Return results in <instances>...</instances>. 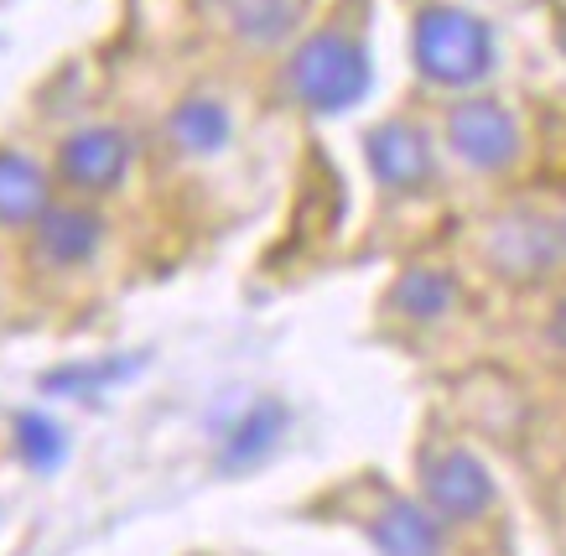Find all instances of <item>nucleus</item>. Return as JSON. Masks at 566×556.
<instances>
[{
	"label": "nucleus",
	"instance_id": "1",
	"mask_svg": "<svg viewBox=\"0 0 566 556\" xmlns=\"http://www.w3.org/2000/svg\"><path fill=\"white\" fill-rule=\"evenodd\" d=\"M416 69L442 88H468L494 69V32L463 6H427L416 17Z\"/></svg>",
	"mask_w": 566,
	"mask_h": 556
},
{
	"label": "nucleus",
	"instance_id": "2",
	"mask_svg": "<svg viewBox=\"0 0 566 556\" xmlns=\"http://www.w3.org/2000/svg\"><path fill=\"white\" fill-rule=\"evenodd\" d=\"M286 84L307 109L338 115L369 94V57L344 32H312L286 63Z\"/></svg>",
	"mask_w": 566,
	"mask_h": 556
},
{
	"label": "nucleus",
	"instance_id": "3",
	"mask_svg": "<svg viewBox=\"0 0 566 556\" xmlns=\"http://www.w3.org/2000/svg\"><path fill=\"white\" fill-rule=\"evenodd\" d=\"M447 140L473 172H504L520 157V125L494 99H463L447 115Z\"/></svg>",
	"mask_w": 566,
	"mask_h": 556
},
{
	"label": "nucleus",
	"instance_id": "4",
	"mask_svg": "<svg viewBox=\"0 0 566 556\" xmlns=\"http://www.w3.org/2000/svg\"><path fill=\"white\" fill-rule=\"evenodd\" d=\"M130 157H136V146L120 125H84L57 146V172L78 192H109L125 182Z\"/></svg>",
	"mask_w": 566,
	"mask_h": 556
},
{
	"label": "nucleus",
	"instance_id": "5",
	"mask_svg": "<svg viewBox=\"0 0 566 556\" xmlns=\"http://www.w3.org/2000/svg\"><path fill=\"white\" fill-rule=\"evenodd\" d=\"M421 484H427L431 510L447 515V521H473V515H483V510L494 504V479H489V469L463 448H447V452H437V458H427Z\"/></svg>",
	"mask_w": 566,
	"mask_h": 556
},
{
	"label": "nucleus",
	"instance_id": "6",
	"mask_svg": "<svg viewBox=\"0 0 566 556\" xmlns=\"http://www.w3.org/2000/svg\"><path fill=\"white\" fill-rule=\"evenodd\" d=\"M364 157H369V172L385 182L390 192H421L437 172V157H431V140L416 130L411 120H385L364 136Z\"/></svg>",
	"mask_w": 566,
	"mask_h": 556
},
{
	"label": "nucleus",
	"instance_id": "7",
	"mask_svg": "<svg viewBox=\"0 0 566 556\" xmlns=\"http://www.w3.org/2000/svg\"><path fill=\"white\" fill-rule=\"evenodd\" d=\"M104 244V219L84 203H52L42 219H36V255L48 265H84L99 255Z\"/></svg>",
	"mask_w": 566,
	"mask_h": 556
},
{
	"label": "nucleus",
	"instance_id": "8",
	"mask_svg": "<svg viewBox=\"0 0 566 556\" xmlns=\"http://www.w3.org/2000/svg\"><path fill=\"white\" fill-rule=\"evenodd\" d=\"M52 209L48 172L21 151H0V224H36Z\"/></svg>",
	"mask_w": 566,
	"mask_h": 556
},
{
	"label": "nucleus",
	"instance_id": "9",
	"mask_svg": "<svg viewBox=\"0 0 566 556\" xmlns=\"http://www.w3.org/2000/svg\"><path fill=\"white\" fill-rule=\"evenodd\" d=\"M375 546L385 556H437L442 552V531L416 500H390L375 515Z\"/></svg>",
	"mask_w": 566,
	"mask_h": 556
},
{
	"label": "nucleus",
	"instance_id": "10",
	"mask_svg": "<svg viewBox=\"0 0 566 556\" xmlns=\"http://www.w3.org/2000/svg\"><path fill=\"white\" fill-rule=\"evenodd\" d=\"M229 136H234V120L208 94H192V99H182L172 109V140L177 151H188V157H213V151L229 146Z\"/></svg>",
	"mask_w": 566,
	"mask_h": 556
},
{
	"label": "nucleus",
	"instance_id": "11",
	"mask_svg": "<svg viewBox=\"0 0 566 556\" xmlns=\"http://www.w3.org/2000/svg\"><path fill=\"white\" fill-rule=\"evenodd\" d=\"M281 432H286V406H281V400H255V406L234 421L229 442H223V469H250V463H260V458L281 442Z\"/></svg>",
	"mask_w": 566,
	"mask_h": 556
},
{
	"label": "nucleus",
	"instance_id": "12",
	"mask_svg": "<svg viewBox=\"0 0 566 556\" xmlns=\"http://www.w3.org/2000/svg\"><path fill=\"white\" fill-rule=\"evenodd\" d=\"M395 307L411 317V323H437L458 307V281L447 271H406L395 286Z\"/></svg>",
	"mask_w": 566,
	"mask_h": 556
},
{
	"label": "nucleus",
	"instance_id": "13",
	"mask_svg": "<svg viewBox=\"0 0 566 556\" xmlns=\"http://www.w3.org/2000/svg\"><path fill=\"white\" fill-rule=\"evenodd\" d=\"M229 21L244 42L271 48L296 27V0H229Z\"/></svg>",
	"mask_w": 566,
	"mask_h": 556
},
{
	"label": "nucleus",
	"instance_id": "14",
	"mask_svg": "<svg viewBox=\"0 0 566 556\" xmlns=\"http://www.w3.org/2000/svg\"><path fill=\"white\" fill-rule=\"evenodd\" d=\"M494 261H504L510 250H520L515 271H541V265L551 261V229L535 224V219H504V224L494 229Z\"/></svg>",
	"mask_w": 566,
	"mask_h": 556
},
{
	"label": "nucleus",
	"instance_id": "15",
	"mask_svg": "<svg viewBox=\"0 0 566 556\" xmlns=\"http://www.w3.org/2000/svg\"><path fill=\"white\" fill-rule=\"evenodd\" d=\"M17 452L42 473L57 469V463H63V427H57L48 411H21L17 417Z\"/></svg>",
	"mask_w": 566,
	"mask_h": 556
},
{
	"label": "nucleus",
	"instance_id": "16",
	"mask_svg": "<svg viewBox=\"0 0 566 556\" xmlns=\"http://www.w3.org/2000/svg\"><path fill=\"white\" fill-rule=\"evenodd\" d=\"M130 375V359H115L109 369H69V375H48V390H88V385H104V380H120Z\"/></svg>",
	"mask_w": 566,
	"mask_h": 556
},
{
	"label": "nucleus",
	"instance_id": "17",
	"mask_svg": "<svg viewBox=\"0 0 566 556\" xmlns=\"http://www.w3.org/2000/svg\"><path fill=\"white\" fill-rule=\"evenodd\" d=\"M551 338H556V348H566V302L551 313Z\"/></svg>",
	"mask_w": 566,
	"mask_h": 556
}]
</instances>
